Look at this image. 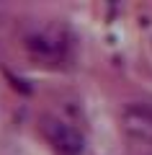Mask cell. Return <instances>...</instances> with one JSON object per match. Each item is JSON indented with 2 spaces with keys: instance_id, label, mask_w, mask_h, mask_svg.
<instances>
[{
  "instance_id": "6da1fadb",
  "label": "cell",
  "mask_w": 152,
  "mask_h": 155,
  "mask_svg": "<svg viewBox=\"0 0 152 155\" xmlns=\"http://www.w3.org/2000/svg\"><path fill=\"white\" fill-rule=\"evenodd\" d=\"M47 134H49V140H52V145L57 147L60 155H80L82 153V137L72 127H67V124L49 122Z\"/></svg>"
}]
</instances>
